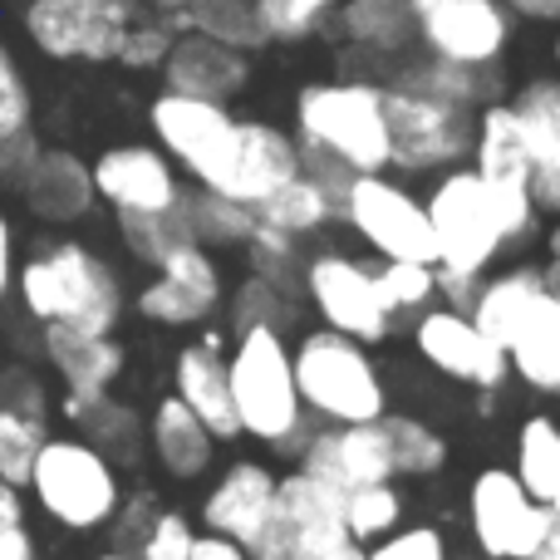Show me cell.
Wrapping results in <instances>:
<instances>
[{
  "label": "cell",
  "instance_id": "6da1fadb",
  "mask_svg": "<svg viewBox=\"0 0 560 560\" xmlns=\"http://www.w3.org/2000/svg\"><path fill=\"white\" fill-rule=\"evenodd\" d=\"M423 212L433 226V266L457 276H487L506 246H522L536 232V202L526 187L497 183L463 163L443 167Z\"/></svg>",
  "mask_w": 560,
  "mask_h": 560
},
{
  "label": "cell",
  "instance_id": "7a4b0ae2",
  "mask_svg": "<svg viewBox=\"0 0 560 560\" xmlns=\"http://www.w3.org/2000/svg\"><path fill=\"white\" fill-rule=\"evenodd\" d=\"M226 384H232V408L242 433L285 457H300V447L310 438V413L295 394L290 345L276 325L236 329L232 359H226Z\"/></svg>",
  "mask_w": 560,
  "mask_h": 560
},
{
  "label": "cell",
  "instance_id": "3957f363",
  "mask_svg": "<svg viewBox=\"0 0 560 560\" xmlns=\"http://www.w3.org/2000/svg\"><path fill=\"white\" fill-rule=\"evenodd\" d=\"M295 143L335 158L349 173H384L388 167V118L378 79H319L295 94Z\"/></svg>",
  "mask_w": 560,
  "mask_h": 560
},
{
  "label": "cell",
  "instance_id": "277c9868",
  "mask_svg": "<svg viewBox=\"0 0 560 560\" xmlns=\"http://www.w3.org/2000/svg\"><path fill=\"white\" fill-rule=\"evenodd\" d=\"M20 305L39 325H74L114 335L124 315V285L114 266L79 242H55L20 266Z\"/></svg>",
  "mask_w": 560,
  "mask_h": 560
},
{
  "label": "cell",
  "instance_id": "5b68a950",
  "mask_svg": "<svg viewBox=\"0 0 560 560\" xmlns=\"http://www.w3.org/2000/svg\"><path fill=\"white\" fill-rule=\"evenodd\" d=\"M290 369H295L300 404L319 423H374L388 413L384 378H378L369 345L339 335V329H310L290 349Z\"/></svg>",
  "mask_w": 560,
  "mask_h": 560
},
{
  "label": "cell",
  "instance_id": "8992f818",
  "mask_svg": "<svg viewBox=\"0 0 560 560\" xmlns=\"http://www.w3.org/2000/svg\"><path fill=\"white\" fill-rule=\"evenodd\" d=\"M252 560H364V546L345 526V492L315 472L276 477V502Z\"/></svg>",
  "mask_w": 560,
  "mask_h": 560
},
{
  "label": "cell",
  "instance_id": "52a82bcc",
  "mask_svg": "<svg viewBox=\"0 0 560 560\" xmlns=\"http://www.w3.org/2000/svg\"><path fill=\"white\" fill-rule=\"evenodd\" d=\"M25 492L65 532H104L124 502L114 457H104L89 438H45L30 463Z\"/></svg>",
  "mask_w": 560,
  "mask_h": 560
},
{
  "label": "cell",
  "instance_id": "ba28073f",
  "mask_svg": "<svg viewBox=\"0 0 560 560\" xmlns=\"http://www.w3.org/2000/svg\"><path fill=\"white\" fill-rule=\"evenodd\" d=\"M153 138L197 187L232 197L236 163H242V118L217 98H192V94H163L148 108Z\"/></svg>",
  "mask_w": 560,
  "mask_h": 560
},
{
  "label": "cell",
  "instance_id": "9c48e42d",
  "mask_svg": "<svg viewBox=\"0 0 560 560\" xmlns=\"http://www.w3.org/2000/svg\"><path fill=\"white\" fill-rule=\"evenodd\" d=\"M143 15L138 0H25L20 25L45 59L59 65H114L128 25Z\"/></svg>",
  "mask_w": 560,
  "mask_h": 560
},
{
  "label": "cell",
  "instance_id": "30bf717a",
  "mask_svg": "<svg viewBox=\"0 0 560 560\" xmlns=\"http://www.w3.org/2000/svg\"><path fill=\"white\" fill-rule=\"evenodd\" d=\"M384 118H388V167L443 173V167H457L472 153V118H477L472 108L384 84Z\"/></svg>",
  "mask_w": 560,
  "mask_h": 560
},
{
  "label": "cell",
  "instance_id": "8fae6325",
  "mask_svg": "<svg viewBox=\"0 0 560 560\" xmlns=\"http://www.w3.org/2000/svg\"><path fill=\"white\" fill-rule=\"evenodd\" d=\"M339 217L384 261H433V226H428L423 197H413L394 177L359 173L339 197Z\"/></svg>",
  "mask_w": 560,
  "mask_h": 560
},
{
  "label": "cell",
  "instance_id": "7c38bea8",
  "mask_svg": "<svg viewBox=\"0 0 560 560\" xmlns=\"http://www.w3.org/2000/svg\"><path fill=\"white\" fill-rule=\"evenodd\" d=\"M305 295L315 305L319 325L359 339V345H384L394 335V310L384 300L378 271L359 256L319 252L305 261Z\"/></svg>",
  "mask_w": 560,
  "mask_h": 560
},
{
  "label": "cell",
  "instance_id": "4fadbf2b",
  "mask_svg": "<svg viewBox=\"0 0 560 560\" xmlns=\"http://www.w3.org/2000/svg\"><path fill=\"white\" fill-rule=\"evenodd\" d=\"M413 45L453 65H502L516 15L502 0H408Z\"/></svg>",
  "mask_w": 560,
  "mask_h": 560
},
{
  "label": "cell",
  "instance_id": "5bb4252c",
  "mask_svg": "<svg viewBox=\"0 0 560 560\" xmlns=\"http://www.w3.org/2000/svg\"><path fill=\"white\" fill-rule=\"evenodd\" d=\"M467 522H472V541L487 560H532L551 512L526 492L516 472L487 467L477 472L472 497H467Z\"/></svg>",
  "mask_w": 560,
  "mask_h": 560
},
{
  "label": "cell",
  "instance_id": "9a60e30c",
  "mask_svg": "<svg viewBox=\"0 0 560 560\" xmlns=\"http://www.w3.org/2000/svg\"><path fill=\"white\" fill-rule=\"evenodd\" d=\"M413 349L438 369V374L457 378V384L477 388V394H497V388L506 384V374H512L506 349L497 345V339H487L482 329L472 325L467 310H453V305L418 310Z\"/></svg>",
  "mask_w": 560,
  "mask_h": 560
},
{
  "label": "cell",
  "instance_id": "2e32d148",
  "mask_svg": "<svg viewBox=\"0 0 560 560\" xmlns=\"http://www.w3.org/2000/svg\"><path fill=\"white\" fill-rule=\"evenodd\" d=\"M153 271L158 276L133 300L143 319H153L163 329H183V325H202L207 315H217V305H222V266H217L212 246L183 242Z\"/></svg>",
  "mask_w": 560,
  "mask_h": 560
},
{
  "label": "cell",
  "instance_id": "e0dca14e",
  "mask_svg": "<svg viewBox=\"0 0 560 560\" xmlns=\"http://www.w3.org/2000/svg\"><path fill=\"white\" fill-rule=\"evenodd\" d=\"M89 177H94V197L108 202L114 212H167L187 192L177 163L153 143L104 148L89 163Z\"/></svg>",
  "mask_w": 560,
  "mask_h": 560
},
{
  "label": "cell",
  "instance_id": "ac0fdd59",
  "mask_svg": "<svg viewBox=\"0 0 560 560\" xmlns=\"http://www.w3.org/2000/svg\"><path fill=\"white\" fill-rule=\"evenodd\" d=\"M158 74H163V89H173V94L232 104V98L252 84V55L202 35V30H177L163 65H158Z\"/></svg>",
  "mask_w": 560,
  "mask_h": 560
},
{
  "label": "cell",
  "instance_id": "d6986e66",
  "mask_svg": "<svg viewBox=\"0 0 560 560\" xmlns=\"http://www.w3.org/2000/svg\"><path fill=\"white\" fill-rule=\"evenodd\" d=\"M300 467L325 482L364 487V482H394V453H388L384 423H325V433H310L300 447Z\"/></svg>",
  "mask_w": 560,
  "mask_h": 560
},
{
  "label": "cell",
  "instance_id": "ffe728a7",
  "mask_svg": "<svg viewBox=\"0 0 560 560\" xmlns=\"http://www.w3.org/2000/svg\"><path fill=\"white\" fill-rule=\"evenodd\" d=\"M512 108L526 128V192L536 212H560V79H526L512 94Z\"/></svg>",
  "mask_w": 560,
  "mask_h": 560
},
{
  "label": "cell",
  "instance_id": "44dd1931",
  "mask_svg": "<svg viewBox=\"0 0 560 560\" xmlns=\"http://www.w3.org/2000/svg\"><path fill=\"white\" fill-rule=\"evenodd\" d=\"M25 207L39 217V222H79L89 217L94 197V177H89V163L74 158L69 148H35V158L25 163V173L15 177Z\"/></svg>",
  "mask_w": 560,
  "mask_h": 560
},
{
  "label": "cell",
  "instance_id": "7402d4cb",
  "mask_svg": "<svg viewBox=\"0 0 560 560\" xmlns=\"http://www.w3.org/2000/svg\"><path fill=\"white\" fill-rule=\"evenodd\" d=\"M276 502V472L266 463H232L217 487L202 502V526L217 536H232L236 546L252 551V541L261 536L266 516Z\"/></svg>",
  "mask_w": 560,
  "mask_h": 560
},
{
  "label": "cell",
  "instance_id": "603a6c76",
  "mask_svg": "<svg viewBox=\"0 0 560 560\" xmlns=\"http://www.w3.org/2000/svg\"><path fill=\"white\" fill-rule=\"evenodd\" d=\"M45 359L65 378V394H104L124 374V345L104 329L45 325Z\"/></svg>",
  "mask_w": 560,
  "mask_h": 560
},
{
  "label": "cell",
  "instance_id": "cb8c5ba5",
  "mask_svg": "<svg viewBox=\"0 0 560 560\" xmlns=\"http://www.w3.org/2000/svg\"><path fill=\"white\" fill-rule=\"evenodd\" d=\"M177 388L173 394L192 408L197 418L207 423V433L217 443H232L242 438V423H236V408H232V384H226V359L222 349L212 345H187L177 349V364H173Z\"/></svg>",
  "mask_w": 560,
  "mask_h": 560
},
{
  "label": "cell",
  "instance_id": "d4e9b609",
  "mask_svg": "<svg viewBox=\"0 0 560 560\" xmlns=\"http://www.w3.org/2000/svg\"><path fill=\"white\" fill-rule=\"evenodd\" d=\"M506 364H512V374L522 384L560 398V290L546 285L526 305L522 325L506 339Z\"/></svg>",
  "mask_w": 560,
  "mask_h": 560
},
{
  "label": "cell",
  "instance_id": "484cf974",
  "mask_svg": "<svg viewBox=\"0 0 560 560\" xmlns=\"http://www.w3.org/2000/svg\"><path fill=\"white\" fill-rule=\"evenodd\" d=\"M388 84L413 89V94L447 98V104L472 108V114H477L482 104L502 98V65H453V59H438V55H423V59H404V55H398Z\"/></svg>",
  "mask_w": 560,
  "mask_h": 560
},
{
  "label": "cell",
  "instance_id": "4316f807",
  "mask_svg": "<svg viewBox=\"0 0 560 560\" xmlns=\"http://www.w3.org/2000/svg\"><path fill=\"white\" fill-rule=\"evenodd\" d=\"M300 173V143L295 133L266 124V118H242V163H236L232 197L246 207H256L261 197H271L280 183Z\"/></svg>",
  "mask_w": 560,
  "mask_h": 560
},
{
  "label": "cell",
  "instance_id": "83f0119b",
  "mask_svg": "<svg viewBox=\"0 0 560 560\" xmlns=\"http://www.w3.org/2000/svg\"><path fill=\"white\" fill-rule=\"evenodd\" d=\"M148 438H153V453H158V463H163V472L177 477V482L202 477L207 467H212V457H217V438L207 433V423L177 394L158 398L153 423H148Z\"/></svg>",
  "mask_w": 560,
  "mask_h": 560
},
{
  "label": "cell",
  "instance_id": "f1b7e54d",
  "mask_svg": "<svg viewBox=\"0 0 560 560\" xmlns=\"http://www.w3.org/2000/svg\"><path fill=\"white\" fill-rule=\"evenodd\" d=\"M467 158H472V167L482 177L526 187L532 158H526V128H522V114L512 108V98H492V104L477 108V118H472V153H467Z\"/></svg>",
  "mask_w": 560,
  "mask_h": 560
},
{
  "label": "cell",
  "instance_id": "f546056e",
  "mask_svg": "<svg viewBox=\"0 0 560 560\" xmlns=\"http://www.w3.org/2000/svg\"><path fill=\"white\" fill-rule=\"evenodd\" d=\"M335 30L349 39V49L369 59H398L413 45V15L408 0H339L329 10Z\"/></svg>",
  "mask_w": 560,
  "mask_h": 560
},
{
  "label": "cell",
  "instance_id": "4dcf8cb0",
  "mask_svg": "<svg viewBox=\"0 0 560 560\" xmlns=\"http://www.w3.org/2000/svg\"><path fill=\"white\" fill-rule=\"evenodd\" d=\"M541 290H546V271H541V266H512V271H502V276H492V280L482 276V285H477L467 315H472V325L482 329L487 339H497V345L506 349L512 329L522 325L526 305H532Z\"/></svg>",
  "mask_w": 560,
  "mask_h": 560
},
{
  "label": "cell",
  "instance_id": "1f68e13d",
  "mask_svg": "<svg viewBox=\"0 0 560 560\" xmlns=\"http://www.w3.org/2000/svg\"><path fill=\"white\" fill-rule=\"evenodd\" d=\"M65 418L98 447L104 457H133L143 423L128 404H118L114 394H65Z\"/></svg>",
  "mask_w": 560,
  "mask_h": 560
},
{
  "label": "cell",
  "instance_id": "d6a6232c",
  "mask_svg": "<svg viewBox=\"0 0 560 560\" xmlns=\"http://www.w3.org/2000/svg\"><path fill=\"white\" fill-rule=\"evenodd\" d=\"M516 477L522 487L546 506L560 512V423L546 413H532L516 428Z\"/></svg>",
  "mask_w": 560,
  "mask_h": 560
},
{
  "label": "cell",
  "instance_id": "836d02e7",
  "mask_svg": "<svg viewBox=\"0 0 560 560\" xmlns=\"http://www.w3.org/2000/svg\"><path fill=\"white\" fill-rule=\"evenodd\" d=\"M329 217H339L335 197H329L319 183H310L305 173H295L290 183H280L271 197H261V202H256V222L276 226V232L295 236V242H300V236H310V232H319Z\"/></svg>",
  "mask_w": 560,
  "mask_h": 560
},
{
  "label": "cell",
  "instance_id": "e575fe53",
  "mask_svg": "<svg viewBox=\"0 0 560 560\" xmlns=\"http://www.w3.org/2000/svg\"><path fill=\"white\" fill-rule=\"evenodd\" d=\"M183 217H187L192 242H202V246H242L256 232V207L222 197V192H207V187H187Z\"/></svg>",
  "mask_w": 560,
  "mask_h": 560
},
{
  "label": "cell",
  "instance_id": "d590c367",
  "mask_svg": "<svg viewBox=\"0 0 560 560\" xmlns=\"http://www.w3.org/2000/svg\"><path fill=\"white\" fill-rule=\"evenodd\" d=\"M173 15L177 30H202V35L222 39V45H236V49H261L271 45L261 30V20H256V5L252 0H192L187 10H167Z\"/></svg>",
  "mask_w": 560,
  "mask_h": 560
},
{
  "label": "cell",
  "instance_id": "8d00e7d4",
  "mask_svg": "<svg viewBox=\"0 0 560 560\" xmlns=\"http://www.w3.org/2000/svg\"><path fill=\"white\" fill-rule=\"evenodd\" d=\"M118 236H124L128 256L143 261V266H158L173 246L192 242L187 217H183V202L167 207V212H118Z\"/></svg>",
  "mask_w": 560,
  "mask_h": 560
},
{
  "label": "cell",
  "instance_id": "74e56055",
  "mask_svg": "<svg viewBox=\"0 0 560 560\" xmlns=\"http://www.w3.org/2000/svg\"><path fill=\"white\" fill-rule=\"evenodd\" d=\"M388 433V453H394V477H433L447 463V443L443 433L423 423V418H398L384 413L378 418Z\"/></svg>",
  "mask_w": 560,
  "mask_h": 560
},
{
  "label": "cell",
  "instance_id": "f35d334b",
  "mask_svg": "<svg viewBox=\"0 0 560 560\" xmlns=\"http://www.w3.org/2000/svg\"><path fill=\"white\" fill-rule=\"evenodd\" d=\"M345 526L359 546L388 536L394 526H404V497L394 482H364V487H345Z\"/></svg>",
  "mask_w": 560,
  "mask_h": 560
},
{
  "label": "cell",
  "instance_id": "ab89813d",
  "mask_svg": "<svg viewBox=\"0 0 560 560\" xmlns=\"http://www.w3.org/2000/svg\"><path fill=\"white\" fill-rule=\"evenodd\" d=\"M45 418L35 413H20V408H5L0 404V477L15 487H25L30 477V463H35L39 443H45Z\"/></svg>",
  "mask_w": 560,
  "mask_h": 560
},
{
  "label": "cell",
  "instance_id": "60d3db41",
  "mask_svg": "<svg viewBox=\"0 0 560 560\" xmlns=\"http://www.w3.org/2000/svg\"><path fill=\"white\" fill-rule=\"evenodd\" d=\"M252 5L271 45H300L329 25V5L319 0H252Z\"/></svg>",
  "mask_w": 560,
  "mask_h": 560
},
{
  "label": "cell",
  "instance_id": "b9f144b4",
  "mask_svg": "<svg viewBox=\"0 0 560 560\" xmlns=\"http://www.w3.org/2000/svg\"><path fill=\"white\" fill-rule=\"evenodd\" d=\"M378 285H384V300L394 315H413V310H428L438 300V271L433 261H384L378 266Z\"/></svg>",
  "mask_w": 560,
  "mask_h": 560
},
{
  "label": "cell",
  "instance_id": "7bdbcfd3",
  "mask_svg": "<svg viewBox=\"0 0 560 560\" xmlns=\"http://www.w3.org/2000/svg\"><path fill=\"white\" fill-rule=\"evenodd\" d=\"M173 35H177V25H173V15H167V10H158V15H138L133 25H128L124 45H118L114 65H124V69H158V65H163V55H167V45H173Z\"/></svg>",
  "mask_w": 560,
  "mask_h": 560
},
{
  "label": "cell",
  "instance_id": "ee69618b",
  "mask_svg": "<svg viewBox=\"0 0 560 560\" xmlns=\"http://www.w3.org/2000/svg\"><path fill=\"white\" fill-rule=\"evenodd\" d=\"M35 124V98H30V79L20 69L15 49L0 39V133H25Z\"/></svg>",
  "mask_w": 560,
  "mask_h": 560
},
{
  "label": "cell",
  "instance_id": "f6af8a7d",
  "mask_svg": "<svg viewBox=\"0 0 560 560\" xmlns=\"http://www.w3.org/2000/svg\"><path fill=\"white\" fill-rule=\"evenodd\" d=\"M364 560H447V536L438 526H394L364 546Z\"/></svg>",
  "mask_w": 560,
  "mask_h": 560
},
{
  "label": "cell",
  "instance_id": "bcb514c9",
  "mask_svg": "<svg viewBox=\"0 0 560 560\" xmlns=\"http://www.w3.org/2000/svg\"><path fill=\"white\" fill-rule=\"evenodd\" d=\"M232 325L246 329V325H285V290L266 276H246L242 290L232 295Z\"/></svg>",
  "mask_w": 560,
  "mask_h": 560
},
{
  "label": "cell",
  "instance_id": "7dc6e473",
  "mask_svg": "<svg viewBox=\"0 0 560 560\" xmlns=\"http://www.w3.org/2000/svg\"><path fill=\"white\" fill-rule=\"evenodd\" d=\"M242 246H246V261H252V271L266 276V280H276V285L285 290L290 271H295V236H285V232H276V226L256 222V232L246 236Z\"/></svg>",
  "mask_w": 560,
  "mask_h": 560
},
{
  "label": "cell",
  "instance_id": "c3c4849f",
  "mask_svg": "<svg viewBox=\"0 0 560 560\" xmlns=\"http://www.w3.org/2000/svg\"><path fill=\"white\" fill-rule=\"evenodd\" d=\"M192 541H197L192 522L183 512H163L158 506V516L148 522L143 541H138V560H187L192 556Z\"/></svg>",
  "mask_w": 560,
  "mask_h": 560
},
{
  "label": "cell",
  "instance_id": "681fc988",
  "mask_svg": "<svg viewBox=\"0 0 560 560\" xmlns=\"http://www.w3.org/2000/svg\"><path fill=\"white\" fill-rule=\"evenodd\" d=\"M0 404L5 408H20V413H35V418H49V394L30 369H0Z\"/></svg>",
  "mask_w": 560,
  "mask_h": 560
},
{
  "label": "cell",
  "instance_id": "f907efd6",
  "mask_svg": "<svg viewBox=\"0 0 560 560\" xmlns=\"http://www.w3.org/2000/svg\"><path fill=\"white\" fill-rule=\"evenodd\" d=\"M153 516H158V502H153L148 492H143V497H133V502H118V512L108 516V526H114V541H118L114 551H128V556H133Z\"/></svg>",
  "mask_w": 560,
  "mask_h": 560
},
{
  "label": "cell",
  "instance_id": "816d5d0a",
  "mask_svg": "<svg viewBox=\"0 0 560 560\" xmlns=\"http://www.w3.org/2000/svg\"><path fill=\"white\" fill-rule=\"evenodd\" d=\"M35 128H25V133H0V177L5 183H15L20 173H25V163L35 158Z\"/></svg>",
  "mask_w": 560,
  "mask_h": 560
},
{
  "label": "cell",
  "instance_id": "f5cc1de1",
  "mask_svg": "<svg viewBox=\"0 0 560 560\" xmlns=\"http://www.w3.org/2000/svg\"><path fill=\"white\" fill-rule=\"evenodd\" d=\"M438 271V266H433ZM477 285H482V276H457V271H438V295L447 300L453 310H467L477 295Z\"/></svg>",
  "mask_w": 560,
  "mask_h": 560
},
{
  "label": "cell",
  "instance_id": "db71d44e",
  "mask_svg": "<svg viewBox=\"0 0 560 560\" xmlns=\"http://www.w3.org/2000/svg\"><path fill=\"white\" fill-rule=\"evenodd\" d=\"M187 560H252V556H246V546H236L232 536L207 532V536H197L192 541V556Z\"/></svg>",
  "mask_w": 560,
  "mask_h": 560
},
{
  "label": "cell",
  "instance_id": "11a10c76",
  "mask_svg": "<svg viewBox=\"0 0 560 560\" xmlns=\"http://www.w3.org/2000/svg\"><path fill=\"white\" fill-rule=\"evenodd\" d=\"M10 285H15V226L0 212V305H5Z\"/></svg>",
  "mask_w": 560,
  "mask_h": 560
},
{
  "label": "cell",
  "instance_id": "9f6ffc18",
  "mask_svg": "<svg viewBox=\"0 0 560 560\" xmlns=\"http://www.w3.org/2000/svg\"><path fill=\"white\" fill-rule=\"evenodd\" d=\"M516 20H541V25H560V0H502Z\"/></svg>",
  "mask_w": 560,
  "mask_h": 560
},
{
  "label": "cell",
  "instance_id": "6f0895ef",
  "mask_svg": "<svg viewBox=\"0 0 560 560\" xmlns=\"http://www.w3.org/2000/svg\"><path fill=\"white\" fill-rule=\"evenodd\" d=\"M10 526H25V497L15 482L0 477V532H10Z\"/></svg>",
  "mask_w": 560,
  "mask_h": 560
},
{
  "label": "cell",
  "instance_id": "680465c9",
  "mask_svg": "<svg viewBox=\"0 0 560 560\" xmlns=\"http://www.w3.org/2000/svg\"><path fill=\"white\" fill-rule=\"evenodd\" d=\"M0 560H35V541H30L25 526H10V532H0Z\"/></svg>",
  "mask_w": 560,
  "mask_h": 560
},
{
  "label": "cell",
  "instance_id": "91938a15",
  "mask_svg": "<svg viewBox=\"0 0 560 560\" xmlns=\"http://www.w3.org/2000/svg\"><path fill=\"white\" fill-rule=\"evenodd\" d=\"M546 256H551V261L541 266V271H546V285H551V290H560V212H556V226H551V236H546Z\"/></svg>",
  "mask_w": 560,
  "mask_h": 560
},
{
  "label": "cell",
  "instance_id": "94428289",
  "mask_svg": "<svg viewBox=\"0 0 560 560\" xmlns=\"http://www.w3.org/2000/svg\"><path fill=\"white\" fill-rule=\"evenodd\" d=\"M536 551H546V556H560V512H551V522H546V532H541V546Z\"/></svg>",
  "mask_w": 560,
  "mask_h": 560
},
{
  "label": "cell",
  "instance_id": "6125c7cd",
  "mask_svg": "<svg viewBox=\"0 0 560 560\" xmlns=\"http://www.w3.org/2000/svg\"><path fill=\"white\" fill-rule=\"evenodd\" d=\"M148 5H153V10H187L192 0H148Z\"/></svg>",
  "mask_w": 560,
  "mask_h": 560
},
{
  "label": "cell",
  "instance_id": "be15d7a7",
  "mask_svg": "<svg viewBox=\"0 0 560 560\" xmlns=\"http://www.w3.org/2000/svg\"><path fill=\"white\" fill-rule=\"evenodd\" d=\"M94 560H138V556H128V551H104V556H94Z\"/></svg>",
  "mask_w": 560,
  "mask_h": 560
},
{
  "label": "cell",
  "instance_id": "e7e4bbea",
  "mask_svg": "<svg viewBox=\"0 0 560 560\" xmlns=\"http://www.w3.org/2000/svg\"><path fill=\"white\" fill-rule=\"evenodd\" d=\"M551 55H556V69H560V30H556V45H551Z\"/></svg>",
  "mask_w": 560,
  "mask_h": 560
},
{
  "label": "cell",
  "instance_id": "03108f58",
  "mask_svg": "<svg viewBox=\"0 0 560 560\" xmlns=\"http://www.w3.org/2000/svg\"><path fill=\"white\" fill-rule=\"evenodd\" d=\"M532 560H560V556H546V551H536V556H532Z\"/></svg>",
  "mask_w": 560,
  "mask_h": 560
},
{
  "label": "cell",
  "instance_id": "003e7915",
  "mask_svg": "<svg viewBox=\"0 0 560 560\" xmlns=\"http://www.w3.org/2000/svg\"><path fill=\"white\" fill-rule=\"evenodd\" d=\"M319 5H329V10H335V5H339V0H319Z\"/></svg>",
  "mask_w": 560,
  "mask_h": 560
}]
</instances>
